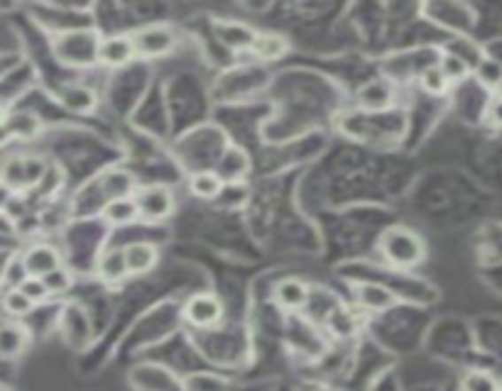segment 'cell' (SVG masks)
Segmentation results:
<instances>
[{
	"label": "cell",
	"instance_id": "cell-1",
	"mask_svg": "<svg viewBox=\"0 0 502 391\" xmlns=\"http://www.w3.org/2000/svg\"><path fill=\"white\" fill-rule=\"evenodd\" d=\"M101 37L94 30H72L59 34L54 40V54L57 59L73 69H89L98 64L101 54Z\"/></svg>",
	"mask_w": 502,
	"mask_h": 391
},
{
	"label": "cell",
	"instance_id": "cell-2",
	"mask_svg": "<svg viewBox=\"0 0 502 391\" xmlns=\"http://www.w3.org/2000/svg\"><path fill=\"white\" fill-rule=\"evenodd\" d=\"M380 252L390 264L409 269L424 259V240L409 227H390L380 237Z\"/></svg>",
	"mask_w": 502,
	"mask_h": 391
},
{
	"label": "cell",
	"instance_id": "cell-3",
	"mask_svg": "<svg viewBox=\"0 0 502 391\" xmlns=\"http://www.w3.org/2000/svg\"><path fill=\"white\" fill-rule=\"evenodd\" d=\"M47 172H50V166H47L42 157L18 155L5 162L0 181L8 186L11 191H27V188H37L42 184Z\"/></svg>",
	"mask_w": 502,
	"mask_h": 391
},
{
	"label": "cell",
	"instance_id": "cell-4",
	"mask_svg": "<svg viewBox=\"0 0 502 391\" xmlns=\"http://www.w3.org/2000/svg\"><path fill=\"white\" fill-rule=\"evenodd\" d=\"M135 203L137 211H140V218H147V220H165V218L174 213V194L162 184H150L145 188H137Z\"/></svg>",
	"mask_w": 502,
	"mask_h": 391
},
{
	"label": "cell",
	"instance_id": "cell-5",
	"mask_svg": "<svg viewBox=\"0 0 502 391\" xmlns=\"http://www.w3.org/2000/svg\"><path fill=\"white\" fill-rule=\"evenodd\" d=\"M130 37L135 42L137 57H167L177 47V34L162 25L143 27V30L133 32Z\"/></svg>",
	"mask_w": 502,
	"mask_h": 391
},
{
	"label": "cell",
	"instance_id": "cell-6",
	"mask_svg": "<svg viewBox=\"0 0 502 391\" xmlns=\"http://www.w3.org/2000/svg\"><path fill=\"white\" fill-rule=\"evenodd\" d=\"M184 318L197 328H213L223 318V306L213 294H197L184 306Z\"/></svg>",
	"mask_w": 502,
	"mask_h": 391
},
{
	"label": "cell",
	"instance_id": "cell-7",
	"mask_svg": "<svg viewBox=\"0 0 502 391\" xmlns=\"http://www.w3.org/2000/svg\"><path fill=\"white\" fill-rule=\"evenodd\" d=\"M22 267L27 272V277H47L50 272L62 267V255L59 249L47 245V242H37V245H30L20 255Z\"/></svg>",
	"mask_w": 502,
	"mask_h": 391
},
{
	"label": "cell",
	"instance_id": "cell-8",
	"mask_svg": "<svg viewBox=\"0 0 502 391\" xmlns=\"http://www.w3.org/2000/svg\"><path fill=\"white\" fill-rule=\"evenodd\" d=\"M137 59L135 42L130 34H113L101 42V54H98V64H104L108 69H123L127 64Z\"/></svg>",
	"mask_w": 502,
	"mask_h": 391
},
{
	"label": "cell",
	"instance_id": "cell-9",
	"mask_svg": "<svg viewBox=\"0 0 502 391\" xmlns=\"http://www.w3.org/2000/svg\"><path fill=\"white\" fill-rule=\"evenodd\" d=\"M358 104L367 113H380L388 111L390 105L395 104V86L388 79H375L360 86L358 91Z\"/></svg>",
	"mask_w": 502,
	"mask_h": 391
},
{
	"label": "cell",
	"instance_id": "cell-10",
	"mask_svg": "<svg viewBox=\"0 0 502 391\" xmlns=\"http://www.w3.org/2000/svg\"><path fill=\"white\" fill-rule=\"evenodd\" d=\"M30 345V330L18 320H3L0 323V357L15 360Z\"/></svg>",
	"mask_w": 502,
	"mask_h": 391
},
{
	"label": "cell",
	"instance_id": "cell-11",
	"mask_svg": "<svg viewBox=\"0 0 502 391\" xmlns=\"http://www.w3.org/2000/svg\"><path fill=\"white\" fill-rule=\"evenodd\" d=\"M213 32L228 50H252V42L258 37V32L248 27L245 22L233 20H216L213 22Z\"/></svg>",
	"mask_w": 502,
	"mask_h": 391
},
{
	"label": "cell",
	"instance_id": "cell-12",
	"mask_svg": "<svg viewBox=\"0 0 502 391\" xmlns=\"http://www.w3.org/2000/svg\"><path fill=\"white\" fill-rule=\"evenodd\" d=\"M59 104L66 108V111H72V113H91L96 111V105H98V96H96L94 88H89L84 83H66L64 88H59Z\"/></svg>",
	"mask_w": 502,
	"mask_h": 391
},
{
	"label": "cell",
	"instance_id": "cell-13",
	"mask_svg": "<svg viewBox=\"0 0 502 391\" xmlns=\"http://www.w3.org/2000/svg\"><path fill=\"white\" fill-rule=\"evenodd\" d=\"M216 172H219V176L226 184H241L243 179L248 176V172H251V157L241 147H228L219 159Z\"/></svg>",
	"mask_w": 502,
	"mask_h": 391
},
{
	"label": "cell",
	"instance_id": "cell-14",
	"mask_svg": "<svg viewBox=\"0 0 502 391\" xmlns=\"http://www.w3.org/2000/svg\"><path fill=\"white\" fill-rule=\"evenodd\" d=\"M101 194H104L108 201H115V198H133V196L137 194L135 176L130 174L127 169H120V166L108 169V172L101 176Z\"/></svg>",
	"mask_w": 502,
	"mask_h": 391
},
{
	"label": "cell",
	"instance_id": "cell-15",
	"mask_svg": "<svg viewBox=\"0 0 502 391\" xmlns=\"http://www.w3.org/2000/svg\"><path fill=\"white\" fill-rule=\"evenodd\" d=\"M274 301L287 310H299L309 303V287L302 279L287 277L274 287Z\"/></svg>",
	"mask_w": 502,
	"mask_h": 391
},
{
	"label": "cell",
	"instance_id": "cell-16",
	"mask_svg": "<svg viewBox=\"0 0 502 391\" xmlns=\"http://www.w3.org/2000/svg\"><path fill=\"white\" fill-rule=\"evenodd\" d=\"M226 181L220 179L216 169H201L189 176V191L201 201H216L223 194Z\"/></svg>",
	"mask_w": 502,
	"mask_h": 391
},
{
	"label": "cell",
	"instance_id": "cell-17",
	"mask_svg": "<svg viewBox=\"0 0 502 391\" xmlns=\"http://www.w3.org/2000/svg\"><path fill=\"white\" fill-rule=\"evenodd\" d=\"M126 252V264L130 274H147L158 264V248L152 242H130Z\"/></svg>",
	"mask_w": 502,
	"mask_h": 391
},
{
	"label": "cell",
	"instance_id": "cell-18",
	"mask_svg": "<svg viewBox=\"0 0 502 391\" xmlns=\"http://www.w3.org/2000/svg\"><path fill=\"white\" fill-rule=\"evenodd\" d=\"M251 52L262 62H274V59H282L284 54L290 52V42L277 32H258Z\"/></svg>",
	"mask_w": 502,
	"mask_h": 391
},
{
	"label": "cell",
	"instance_id": "cell-19",
	"mask_svg": "<svg viewBox=\"0 0 502 391\" xmlns=\"http://www.w3.org/2000/svg\"><path fill=\"white\" fill-rule=\"evenodd\" d=\"M130 272L126 264V252L123 249H108L98 259V277L108 281V284H118L123 281Z\"/></svg>",
	"mask_w": 502,
	"mask_h": 391
},
{
	"label": "cell",
	"instance_id": "cell-20",
	"mask_svg": "<svg viewBox=\"0 0 502 391\" xmlns=\"http://www.w3.org/2000/svg\"><path fill=\"white\" fill-rule=\"evenodd\" d=\"M104 218L111 223V226L120 227V226H130L133 220L140 218V211H137L135 196L133 198H115V201H105L104 206Z\"/></svg>",
	"mask_w": 502,
	"mask_h": 391
},
{
	"label": "cell",
	"instance_id": "cell-21",
	"mask_svg": "<svg viewBox=\"0 0 502 391\" xmlns=\"http://www.w3.org/2000/svg\"><path fill=\"white\" fill-rule=\"evenodd\" d=\"M358 301H360V306L366 310H377V313L395 306L392 291L380 287V284H363V287L358 288Z\"/></svg>",
	"mask_w": 502,
	"mask_h": 391
},
{
	"label": "cell",
	"instance_id": "cell-22",
	"mask_svg": "<svg viewBox=\"0 0 502 391\" xmlns=\"http://www.w3.org/2000/svg\"><path fill=\"white\" fill-rule=\"evenodd\" d=\"M5 127L11 133V140H35L42 130V123L32 113H11L5 118Z\"/></svg>",
	"mask_w": 502,
	"mask_h": 391
},
{
	"label": "cell",
	"instance_id": "cell-23",
	"mask_svg": "<svg viewBox=\"0 0 502 391\" xmlns=\"http://www.w3.org/2000/svg\"><path fill=\"white\" fill-rule=\"evenodd\" d=\"M460 391H502L498 377L488 370H471L460 380Z\"/></svg>",
	"mask_w": 502,
	"mask_h": 391
},
{
	"label": "cell",
	"instance_id": "cell-24",
	"mask_svg": "<svg viewBox=\"0 0 502 391\" xmlns=\"http://www.w3.org/2000/svg\"><path fill=\"white\" fill-rule=\"evenodd\" d=\"M3 309H5V313H8L11 318H27L32 309H35V303L22 294L20 288H8V291L3 294Z\"/></svg>",
	"mask_w": 502,
	"mask_h": 391
},
{
	"label": "cell",
	"instance_id": "cell-25",
	"mask_svg": "<svg viewBox=\"0 0 502 391\" xmlns=\"http://www.w3.org/2000/svg\"><path fill=\"white\" fill-rule=\"evenodd\" d=\"M419 86H421V91L429 93V96H444V93L451 88L449 79L444 76V72L439 69V64L427 66L424 72L419 73Z\"/></svg>",
	"mask_w": 502,
	"mask_h": 391
},
{
	"label": "cell",
	"instance_id": "cell-26",
	"mask_svg": "<svg viewBox=\"0 0 502 391\" xmlns=\"http://www.w3.org/2000/svg\"><path fill=\"white\" fill-rule=\"evenodd\" d=\"M439 69L444 72V76L449 79V83L453 86V83L463 81L468 73H471V64L463 62L459 54H451V52H444L441 54L439 59Z\"/></svg>",
	"mask_w": 502,
	"mask_h": 391
},
{
	"label": "cell",
	"instance_id": "cell-27",
	"mask_svg": "<svg viewBox=\"0 0 502 391\" xmlns=\"http://www.w3.org/2000/svg\"><path fill=\"white\" fill-rule=\"evenodd\" d=\"M328 330L334 333L336 338H351L353 333H356V318L344 309H336V310H328Z\"/></svg>",
	"mask_w": 502,
	"mask_h": 391
},
{
	"label": "cell",
	"instance_id": "cell-28",
	"mask_svg": "<svg viewBox=\"0 0 502 391\" xmlns=\"http://www.w3.org/2000/svg\"><path fill=\"white\" fill-rule=\"evenodd\" d=\"M475 76H478V81H481L483 86L498 91V86L502 83V62H498V59H483V62L475 66Z\"/></svg>",
	"mask_w": 502,
	"mask_h": 391
},
{
	"label": "cell",
	"instance_id": "cell-29",
	"mask_svg": "<svg viewBox=\"0 0 502 391\" xmlns=\"http://www.w3.org/2000/svg\"><path fill=\"white\" fill-rule=\"evenodd\" d=\"M18 288H20L22 294H25L35 306H40V303H44V301L52 296L50 288H47V284H44V279L40 277H27Z\"/></svg>",
	"mask_w": 502,
	"mask_h": 391
},
{
	"label": "cell",
	"instance_id": "cell-30",
	"mask_svg": "<svg viewBox=\"0 0 502 391\" xmlns=\"http://www.w3.org/2000/svg\"><path fill=\"white\" fill-rule=\"evenodd\" d=\"M44 279V284H47V288H50V294L52 296H59V294H66L69 288H72L73 279L72 274H69V269H54V272H50Z\"/></svg>",
	"mask_w": 502,
	"mask_h": 391
},
{
	"label": "cell",
	"instance_id": "cell-31",
	"mask_svg": "<svg viewBox=\"0 0 502 391\" xmlns=\"http://www.w3.org/2000/svg\"><path fill=\"white\" fill-rule=\"evenodd\" d=\"M18 257L11 249H0V281H5V274H8V267L12 264V259Z\"/></svg>",
	"mask_w": 502,
	"mask_h": 391
},
{
	"label": "cell",
	"instance_id": "cell-32",
	"mask_svg": "<svg viewBox=\"0 0 502 391\" xmlns=\"http://www.w3.org/2000/svg\"><path fill=\"white\" fill-rule=\"evenodd\" d=\"M490 120L495 125H502V101H495L490 105Z\"/></svg>",
	"mask_w": 502,
	"mask_h": 391
},
{
	"label": "cell",
	"instance_id": "cell-33",
	"mask_svg": "<svg viewBox=\"0 0 502 391\" xmlns=\"http://www.w3.org/2000/svg\"><path fill=\"white\" fill-rule=\"evenodd\" d=\"M11 140V133H8V127H5V123L0 125V144H5Z\"/></svg>",
	"mask_w": 502,
	"mask_h": 391
},
{
	"label": "cell",
	"instance_id": "cell-34",
	"mask_svg": "<svg viewBox=\"0 0 502 391\" xmlns=\"http://www.w3.org/2000/svg\"><path fill=\"white\" fill-rule=\"evenodd\" d=\"M5 118H8V111H5V105L0 104V125L5 123Z\"/></svg>",
	"mask_w": 502,
	"mask_h": 391
},
{
	"label": "cell",
	"instance_id": "cell-35",
	"mask_svg": "<svg viewBox=\"0 0 502 391\" xmlns=\"http://www.w3.org/2000/svg\"><path fill=\"white\" fill-rule=\"evenodd\" d=\"M495 93H498V101H502V83L498 86V91H495Z\"/></svg>",
	"mask_w": 502,
	"mask_h": 391
}]
</instances>
